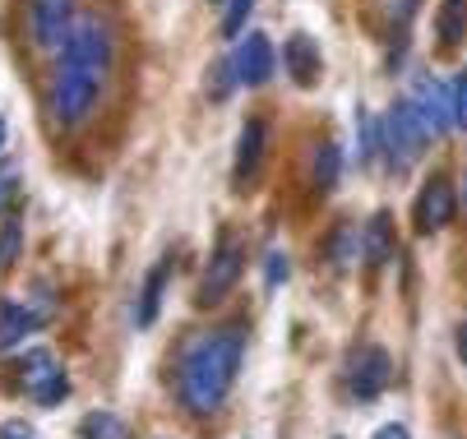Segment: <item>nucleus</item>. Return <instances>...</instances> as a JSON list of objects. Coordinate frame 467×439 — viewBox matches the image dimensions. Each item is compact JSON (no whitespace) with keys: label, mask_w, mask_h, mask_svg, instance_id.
<instances>
[{"label":"nucleus","mask_w":467,"mask_h":439,"mask_svg":"<svg viewBox=\"0 0 467 439\" xmlns=\"http://www.w3.org/2000/svg\"><path fill=\"white\" fill-rule=\"evenodd\" d=\"M111 60H116V37L111 28L88 15V19H75L70 37H65L60 46V70L51 79V120L60 125V130H75V125H84L111 79Z\"/></svg>","instance_id":"f257e3e1"},{"label":"nucleus","mask_w":467,"mask_h":439,"mask_svg":"<svg viewBox=\"0 0 467 439\" xmlns=\"http://www.w3.org/2000/svg\"><path fill=\"white\" fill-rule=\"evenodd\" d=\"M241 352H245L241 329H209V333L185 338V347L176 352V370H171L176 403L190 416H213L236 384Z\"/></svg>","instance_id":"f03ea898"},{"label":"nucleus","mask_w":467,"mask_h":439,"mask_svg":"<svg viewBox=\"0 0 467 439\" xmlns=\"http://www.w3.org/2000/svg\"><path fill=\"white\" fill-rule=\"evenodd\" d=\"M431 144H435V135H431L426 116L412 107V97H398V102L384 111V120L375 125V148L384 153V167H389L393 176H403Z\"/></svg>","instance_id":"7ed1b4c3"},{"label":"nucleus","mask_w":467,"mask_h":439,"mask_svg":"<svg viewBox=\"0 0 467 439\" xmlns=\"http://www.w3.org/2000/svg\"><path fill=\"white\" fill-rule=\"evenodd\" d=\"M241 269H245V250L236 240V231H218L213 250H209V264H204V278H199V305L213 310L227 301V291L241 282Z\"/></svg>","instance_id":"20e7f679"},{"label":"nucleus","mask_w":467,"mask_h":439,"mask_svg":"<svg viewBox=\"0 0 467 439\" xmlns=\"http://www.w3.org/2000/svg\"><path fill=\"white\" fill-rule=\"evenodd\" d=\"M453 213H458L453 180H449V176H431L421 190H417V199H412V227H417V236L444 231V227L453 222Z\"/></svg>","instance_id":"39448f33"},{"label":"nucleus","mask_w":467,"mask_h":439,"mask_svg":"<svg viewBox=\"0 0 467 439\" xmlns=\"http://www.w3.org/2000/svg\"><path fill=\"white\" fill-rule=\"evenodd\" d=\"M19 384H24L28 398L42 403V407L70 398V380H65V370H60V361H56L51 352H28V356L19 361Z\"/></svg>","instance_id":"423d86ee"},{"label":"nucleus","mask_w":467,"mask_h":439,"mask_svg":"<svg viewBox=\"0 0 467 439\" xmlns=\"http://www.w3.org/2000/svg\"><path fill=\"white\" fill-rule=\"evenodd\" d=\"M75 10L79 0H33L28 5V33L42 51H60L65 37L75 28Z\"/></svg>","instance_id":"0eeeda50"},{"label":"nucleus","mask_w":467,"mask_h":439,"mask_svg":"<svg viewBox=\"0 0 467 439\" xmlns=\"http://www.w3.org/2000/svg\"><path fill=\"white\" fill-rule=\"evenodd\" d=\"M389 370H393V361H389L384 347H357L348 356V393L361 398V403L379 398L389 389Z\"/></svg>","instance_id":"6e6552de"},{"label":"nucleus","mask_w":467,"mask_h":439,"mask_svg":"<svg viewBox=\"0 0 467 439\" xmlns=\"http://www.w3.org/2000/svg\"><path fill=\"white\" fill-rule=\"evenodd\" d=\"M232 66H236V79H241L245 88L269 84V79H274V66H278L274 42L264 37V33H245V42H241L236 56H232Z\"/></svg>","instance_id":"1a4fd4ad"},{"label":"nucleus","mask_w":467,"mask_h":439,"mask_svg":"<svg viewBox=\"0 0 467 439\" xmlns=\"http://www.w3.org/2000/svg\"><path fill=\"white\" fill-rule=\"evenodd\" d=\"M264 153H269V125L264 120H245L241 125V139H236V158H232V180L241 190H250L259 167H264Z\"/></svg>","instance_id":"9d476101"},{"label":"nucleus","mask_w":467,"mask_h":439,"mask_svg":"<svg viewBox=\"0 0 467 439\" xmlns=\"http://www.w3.org/2000/svg\"><path fill=\"white\" fill-rule=\"evenodd\" d=\"M412 107L426 116V125H431V135L440 139V135H449V125H453V97L440 88V79L435 75H417L412 79Z\"/></svg>","instance_id":"9b49d317"},{"label":"nucleus","mask_w":467,"mask_h":439,"mask_svg":"<svg viewBox=\"0 0 467 439\" xmlns=\"http://www.w3.org/2000/svg\"><path fill=\"white\" fill-rule=\"evenodd\" d=\"M283 60H287V75L301 84V88H310V84H319V70H324V56H319V46H315V37H306V33H296L292 42H287V51H283Z\"/></svg>","instance_id":"f8f14e48"},{"label":"nucleus","mask_w":467,"mask_h":439,"mask_svg":"<svg viewBox=\"0 0 467 439\" xmlns=\"http://www.w3.org/2000/svg\"><path fill=\"white\" fill-rule=\"evenodd\" d=\"M417 5H421V0H379V10H384V28H389V42H393L389 66H398V60H403V51H408V28H412Z\"/></svg>","instance_id":"ddd939ff"},{"label":"nucleus","mask_w":467,"mask_h":439,"mask_svg":"<svg viewBox=\"0 0 467 439\" xmlns=\"http://www.w3.org/2000/svg\"><path fill=\"white\" fill-rule=\"evenodd\" d=\"M37 324H42V315H37L33 305H24V301H5V305H0V352L19 347Z\"/></svg>","instance_id":"4468645a"},{"label":"nucleus","mask_w":467,"mask_h":439,"mask_svg":"<svg viewBox=\"0 0 467 439\" xmlns=\"http://www.w3.org/2000/svg\"><path fill=\"white\" fill-rule=\"evenodd\" d=\"M361 260H366V269H384V264L393 260V218H389V213H375V218L366 222Z\"/></svg>","instance_id":"2eb2a0df"},{"label":"nucleus","mask_w":467,"mask_h":439,"mask_svg":"<svg viewBox=\"0 0 467 439\" xmlns=\"http://www.w3.org/2000/svg\"><path fill=\"white\" fill-rule=\"evenodd\" d=\"M167 278H171V260L153 264L149 278H144V291H140V310H135V324L149 329L158 315H162V291H167Z\"/></svg>","instance_id":"dca6fc26"},{"label":"nucleus","mask_w":467,"mask_h":439,"mask_svg":"<svg viewBox=\"0 0 467 439\" xmlns=\"http://www.w3.org/2000/svg\"><path fill=\"white\" fill-rule=\"evenodd\" d=\"M338 176H343V148L333 139H324L315 148V158H310V180H315L319 195H333V190H338Z\"/></svg>","instance_id":"f3484780"},{"label":"nucleus","mask_w":467,"mask_h":439,"mask_svg":"<svg viewBox=\"0 0 467 439\" xmlns=\"http://www.w3.org/2000/svg\"><path fill=\"white\" fill-rule=\"evenodd\" d=\"M467 37V0H440V15H435V42L453 46Z\"/></svg>","instance_id":"a211bd4d"},{"label":"nucleus","mask_w":467,"mask_h":439,"mask_svg":"<svg viewBox=\"0 0 467 439\" xmlns=\"http://www.w3.org/2000/svg\"><path fill=\"white\" fill-rule=\"evenodd\" d=\"M357 255H361V240H357V231H352L348 222H338V227L328 231V240H324V260H328V269H338V273H343Z\"/></svg>","instance_id":"6ab92c4d"},{"label":"nucleus","mask_w":467,"mask_h":439,"mask_svg":"<svg viewBox=\"0 0 467 439\" xmlns=\"http://www.w3.org/2000/svg\"><path fill=\"white\" fill-rule=\"evenodd\" d=\"M79 439H130V425L116 412H88L79 421Z\"/></svg>","instance_id":"aec40b11"},{"label":"nucleus","mask_w":467,"mask_h":439,"mask_svg":"<svg viewBox=\"0 0 467 439\" xmlns=\"http://www.w3.org/2000/svg\"><path fill=\"white\" fill-rule=\"evenodd\" d=\"M236 84H241V79H236V66H232V60H218V66L209 70V97H213V102H223Z\"/></svg>","instance_id":"412c9836"},{"label":"nucleus","mask_w":467,"mask_h":439,"mask_svg":"<svg viewBox=\"0 0 467 439\" xmlns=\"http://www.w3.org/2000/svg\"><path fill=\"white\" fill-rule=\"evenodd\" d=\"M250 10H254V0H227V10H223V37H236L245 28Z\"/></svg>","instance_id":"4be33fe9"},{"label":"nucleus","mask_w":467,"mask_h":439,"mask_svg":"<svg viewBox=\"0 0 467 439\" xmlns=\"http://www.w3.org/2000/svg\"><path fill=\"white\" fill-rule=\"evenodd\" d=\"M19 180H24L19 162H0V213H5V209L15 204V195H19Z\"/></svg>","instance_id":"5701e85b"},{"label":"nucleus","mask_w":467,"mask_h":439,"mask_svg":"<svg viewBox=\"0 0 467 439\" xmlns=\"http://www.w3.org/2000/svg\"><path fill=\"white\" fill-rule=\"evenodd\" d=\"M19 245H24V236H19V222L10 218V222H5V231H0V264H15Z\"/></svg>","instance_id":"b1692460"},{"label":"nucleus","mask_w":467,"mask_h":439,"mask_svg":"<svg viewBox=\"0 0 467 439\" xmlns=\"http://www.w3.org/2000/svg\"><path fill=\"white\" fill-rule=\"evenodd\" d=\"M453 125H458V130H467V70L458 75V84H453Z\"/></svg>","instance_id":"393cba45"},{"label":"nucleus","mask_w":467,"mask_h":439,"mask_svg":"<svg viewBox=\"0 0 467 439\" xmlns=\"http://www.w3.org/2000/svg\"><path fill=\"white\" fill-rule=\"evenodd\" d=\"M287 273H292V269H287V255H278V250H274L269 264H264V278H269V282L278 287V282H287Z\"/></svg>","instance_id":"a878e982"},{"label":"nucleus","mask_w":467,"mask_h":439,"mask_svg":"<svg viewBox=\"0 0 467 439\" xmlns=\"http://www.w3.org/2000/svg\"><path fill=\"white\" fill-rule=\"evenodd\" d=\"M0 439H42L28 421H5V425H0Z\"/></svg>","instance_id":"bb28decb"},{"label":"nucleus","mask_w":467,"mask_h":439,"mask_svg":"<svg viewBox=\"0 0 467 439\" xmlns=\"http://www.w3.org/2000/svg\"><path fill=\"white\" fill-rule=\"evenodd\" d=\"M370 439H412V430H408L403 421H389V425H379Z\"/></svg>","instance_id":"cd10ccee"},{"label":"nucleus","mask_w":467,"mask_h":439,"mask_svg":"<svg viewBox=\"0 0 467 439\" xmlns=\"http://www.w3.org/2000/svg\"><path fill=\"white\" fill-rule=\"evenodd\" d=\"M453 352H458V361L467 365V324H458V333H453Z\"/></svg>","instance_id":"c85d7f7f"},{"label":"nucleus","mask_w":467,"mask_h":439,"mask_svg":"<svg viewBox=\"0 0 467 439\" xmlns=\"http://www.w3.org/2000/svg\"><path fill=\"white\" fill-rule=\"evenodd\" d=\"M5 144H10V125H5V116H0V153H5Z\"/></svg>","instance_id":"c756f323"},{"label":"nucleus","mask_w":467,"mask_h":439,"mask_svg":"<svg viewBox=\"0 0 467 439\" xmlns=\"http://www.w3.org/2000/svg\"><path fill=\"white\" fill-rule=\"evenodd\" d=\"M462 204H467V171H462Z\"/></svg>","instance_id":"7c9ffc66"},{"label":"nucleus","mask_w":467,"mask_h":439,"mask_svg":"<svg viewBox=\"0 0 467 439\" xmlns=\"http://www.w3.org/2000/svg\"><path fill=\"white\" fill-rule=\"evenodd\" d=\"M213 5H223V0H213Z\"/></svg>","instance_id":"2f4dec72"}]
</instances>
